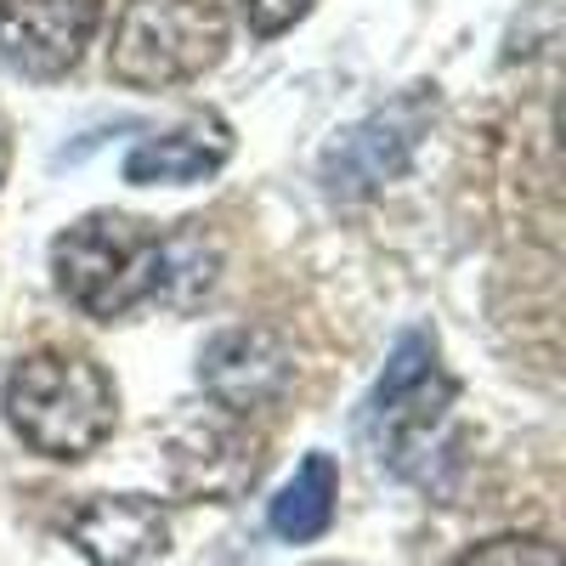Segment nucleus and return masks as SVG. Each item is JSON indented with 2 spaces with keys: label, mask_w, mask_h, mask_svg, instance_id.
<instances>
[{
  "label": "nucleus",
  "mask_w": 566,
  "mask_h": 566,
  "mask_svg": "<svg viewBox=\"0 0 566 566\" xmlns=\"http://www.w3.org/2000/svg\"><path fill=\"white\" fill-rule=\"evenodd\" d=\"M69 544L91 566H142L170 549V515L148 493H103L69 515Z\"/></svg>",
  "instance_id": "8"
},
{
  "label": "nucleus",
  "mask_w": 566,
  "mask_h": 566,
  "mask_svg": "<svg viewBox=\"0 0 566 566\" xmlns=\"http://www.w3.org/2000/svg\"><path fill=\"white\" fill-rule=\"evenodd\" d=\"M335 499H340V470L328 453H306L301 470L277 488L272 510H266V527L283 538V544H312L328 533L335 522Z\"/></svg>",
  "instance_id": "12"
},
{
  "label": "nucleus",
  "mask_w": 566,
  "mask_h": 566,
  "mask_svg": "<svg viewBox=\"0 0 566 566\" xmlns=\"http://www.w3.org/2000/svg\"><path fill=\"white\" fill-rule=\"evenodd\" d=\"M419 130H424V103L419 97H402V103L380 108L374 119H363L357 130H346L335 148H328V165H323L328 187L352 199V193H368V187L391 181L408 165Z\"/></svg>",
  "instance_id": "9"
},
{
  "label": "nucleus",
  "mask_w": 566,
  "mask_h": 566,
  "mask_svg": "<svg viewBox=\"0 0 566 566\" xmlns=\"http://www.w3.org/2000/svg\"><path fill=\"white\" fill-rule=\"evenodd\" d=\"M154 266H159V227L119 210L80 216L52 244L57 290L97 323H114L130 306L154 301Z\"/></svg>",
  "instance_id": "2"
},
{
  "label": "nucleus",
  "mask_w": 566,
  "mask_h": 566,
  "mask_svg": "<svg viewBox=\"0 0 566 566\" xmlns=\"http://www.w3.org/2000/svg\"><path fill=\"white\" fill-rule=\"evenodd\" d=\"M453 397V386L442 380V368H437V340L431 335H402L386 374H380V386H374V424H380V453L402 470L408 453L437 431V419H442V402Z\"/></svg>",
  "instance_id": "6"
},
{
  "label": "nucleus",
  "mask_w": 566,
  "mask_h": 566,
  "mask_svg": "<svg viewBox=\"0 0 566 566\" xmlns=\"http://www.w3.org/2000/svg\"><path fill=\"white\" fill-rule=\"evenodd\" d=\"M453 566H566L560 549L549 538H527V533H504V538H488L476 549H464Z\"/></svg>",
  "instance_id": "13"
},
{
  "label": "nucleus",
  "mask_w": 566,
  "mask_h": 566,
  "mask_svg": "<svg viewBox=\"0 0 566 566\" xmlns=\"http://www.w3.org/2000/svg\"><path fill=\"white\" fill-rule=\"evenodd\" d=\"M12 170V136H7V119H0V181Z\"/></svg>",
  "instance_id": "15"
},
{
  "label": "nucleus",
  "mask_w": 566,
  "mask_h": 566,
  "mask_svg": "<svg viewBox=\"0 0 566 566\" xmlns=\"http://www.w3.org/2000/svg\"><path fill=\"white\" fill-rule=\"evenodd\" d=\"M312 566H346V560H312Z\"/></svg>",
  "instance_id": "16"
},
{
  "label": "nucleus",
  "mask_w": 566,
  "mask_h": 566,
  "mask_svg": "<svg viewBox=\"0 0 566 566\" xmlns=\"http://www.w3.org/2000/svg\"><path fill=\"white\" fill-rule=\"evenodd\" d=\"M103 0H0V63L23 80H63L97 40Z\"/></svg>",
  "instance_id": "5"
},
{
  "label": "nucleus",
  "mask_w": 566,
  "mask_h": 566,
  "mask_svg": "<svg viewBox=\"0 0 566 566\" xmlns=\"http://www.w3.org/2000/svg\"><path fill=\"white\" fill-rule=\"evenodd\" d=\"M227 12L221 0H125L114 18L108 74L130 91H170L221 63Z\"/></svg>",
  "instance_id": "3"
},
{
  "label": "nucleus",
  "mask_w": 566,
  "mask_h": 566,
  "mask_svg": "<svg viewBox=\"0 0 566 566\" xmlns=\"http://www.w3.org/2000/svg\"><path fill=\"white\" fill-rule=\"evenodd\" d=\"M12 431L45 459H85L114 437V380L80 352H29L7 380Z\"/></svg>",
  "instance_id": "1"
},
{
  "label": "nucleus",
  "mask_w": 566,
  "mask_h": 566,
  "mask_svg": "<svg viewBox=\"0 0 566 566\" xmlns=\"http://www.w3.org/2000/svg\"><path fill=\"white\" fill-rule=\"evenodd\" d=\"M221 277V244L205 232V221H181L176 232H159V266H154V301L170 312H193Z\"/></svg>",
  "instance_id": "11"
},
{
  "label": "nucleus",
  "mask_w": 566,
  "mask_h": 566,
  "mask_svg": "<svg viewBox=\"0 0 566 566\" xmlns=\"http://www.w3.org/2000/svg\"><path fill=\"white\" fill-rule=\"evenodd\" d=\"M165 470L176 499L227 504L261 476V442L244 431V419L199 408V413H181L165 431Z\"/></svg>",
  "instance_id": "4"
},
{
  "label": "nucleus",
  "mask_w": 566,
  "mask_h": 566,
  "mask_svg": "<svg viewBox=\"0 0 566 566\" xmlns=\"http://www.w3.org/2000/svg\"><path fill=\"white\" fill-rule=\"evenodd\" d=\"M232 159V130L216 114L181 119L165 136H142L125 154V181L136 187H187V181H210Z\"/></svg>",
  "instance_id": "10"
},
{
  "label": "nucleus",
  "mask_w": 566,
  "mask_h": 566,
  "mask_svg": "<svg viewBox=\"0 0 566 566\" xmlns=\"http://www.w3.org/2000/svg\"><path fill=\"white\" fill-rule=\"evenodd\" d=\"M312 0H244V18L255 34H283L295 18H306Z\"/></svg>",
  "instance_id": "14"
},
{
  "label": "nucleus",
  "mask_w": 566,
  "mask_h": 566,
  "mask_svg": "<svg viewBox=\"0 0 566 566\" xmlns=\"http://www.w3.org/2000/svg\"><path fill=\"white\" fill-rule=\"evenodd\" d=\"M290 380H295V357L261 323L221 328V335L199 352V386L232 419H250L255 408H272L290 391Z\"/></svg>",
  "instance_id": "7"
}]
</instances>
